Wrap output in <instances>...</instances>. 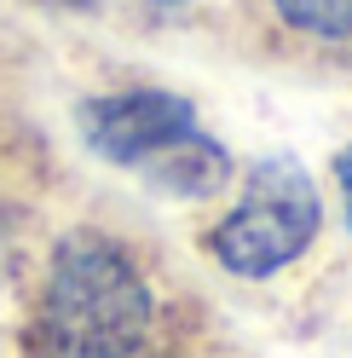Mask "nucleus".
Here are the masks:
<instances>
[{"instance_id":"6","label":"nucleus","mask_w":352,"mask_h":358,"mask_svg":"<svg viewBox=\"0 0 352 358\" xmlns=\"http://www.w3.org/2000/svg\"><path fill=\"white\" fill-rule=\"evenodd\" d=\"M156 6H179V0H156Z\"/></svg>"},{"instance_id":"4","label":"nucleus","mask_w":352,"mask_h":358,"mask_svg":"<svg viewBox=\"0 0 352 358\" xmlns=\"http://www.w3.org/2000/svg\"><path fill=\"white\" fill-rule=\"evenodd\" d=\"M283 24H295L318 41H346L352 35V0H277Z\"/></svg>"},{"instance_id":"3","label":"nucleus","mask_w":352,"mask_h":358,"mask_svg":"<svg viewBox=\"0 0 352 358\" xmlns=\"http://www.w3.org/2000/svg\"><path fill=\"white\" fill-rule=\"evenodd\" d=\"M81 133L104 162L116 168H150L162 162L173 145H185L196 127V110L173 93H156V87H133V93H110V99H93L81 104Z\"/></svg>"},{"instance_id":"5","label":"nucleus","mask_w":352,"mask_h":358,"mask_svg":"<svg viewBox=\"0 0 352 358\" xmlns=\"http://www.w3.org/2000/svg\"><path fill=\"white\" fill-rule=\"evenodd\" d=\"M335 185H341V203H346V231H352V145L335 156Z\"/></svg>"},{"instance_id":"2","label":"nucleus","mask_w":352,"mask_h":358,"mask_svg":"<svg viewBox=\"0 0 352 358\" xmlns=\"http://www.w3.org/2000/svg\"><path fill=\"white\" fill-rule=\"evenodd\" d=\"M318 237V185L295 156H266L243 179V196L208 231L214 260L237 278H272Z\"/></svg>"},{"instance_id":"1","label":"nucleus","mask_w":352,"mask_h":358,"mask_svg":"<svg viewBox=\"0 0 352 358\" xmlns=\"http://www.w3.org/2000/svg\"><path fill=\"white\" fill-rule=\"evenodd\" d=\"M150 312V283L122 243L75 231L52 255L47 295L35 312V347L41 358H139Z\"/></svg>"}]
</instances>
